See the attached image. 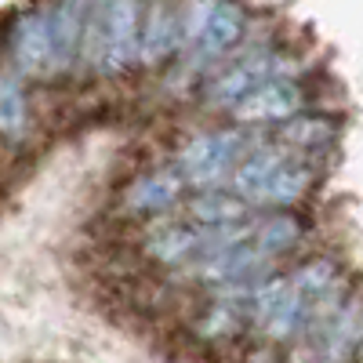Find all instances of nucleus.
<instances>
[{"label":"nucleus","mask_w":363,"mask_h":363,"mask_svg":"<svg viewBox=\"0 0 363 363\" xmlns=\"http://www.w3.org/2000/svg\"><path fill=\"white\" fill-rule=\"evenodd\" d=\"M145 0H91L80 48V73L95 80H120L138 69Z\"/></svg>","instance_id":"f257e3e1"},{"label":"nucleus","mask_w":363,"mask_h":363,"mask_svg":"<svg viewBox=\"0 0 363 363\" xmlns=\"http://www.w3.org/2000/svg\"><path fill=\"white\" fill-rule=\"evenodd\" d=\"M280 77H298V62L280 51V48H247L240 55H233L229 62H222L218 69H211L203 87H200V106L207 113H218V116H233V109L240 102H247L258 87H265L269 80H280Z\"/></svg>","instance_id":"f03ea898"},{"label":"nucleus","mask_w":363,"mask_h":363,"mask_svg":"<svg viewBox=\"0 0 363 363\" xmlns=\"http://www.w3.org/2000/svg\"><path fill=\"white\" fill-rule=\"evenodd\" d=\"M258 135L244 131L236 124H222V128H207V131H193L174 153V171L186 178L189 193L200 189H225L229 178L236 171V164L244 160V153L251 149Z\"/></svg>","instance_id":"7ed1b4c3"},{"label":"nucleus","mask_w":363,"mask_h":363,"mask_svg":"<svg viewBox=\"0 0 363 363\" xmlns=\"http://www.w3.org/2000/svg\"><path fill=\"white\" fill-rule=\"evenodd\" d=\"M363 342V287H352L345 301L313 335L291 345V363H356Z\"/></svg>","instance_id":"20e7f679"},{"label":"nucleus","mask_w":363,"mask_h":363,"mask_svg":"<svg viewBox=\"0 0 363 363\" xmlns=\"http://www.w3.org/2000/svg\"><path fill=\"white\" fill-rule=\"evenodd\" d=\"M4 51H8V66L22 80H37L51 84L58 80L55 66V48H51V29H48V8L40 4H26L8 18V33H4Z\"/></svg>","instance_id":"39448f33"},{"label":"nucleus","mask_w":363,"mask_h":363,"mask_svg":"<svg viewBox=\"0 0 363 363\" xmlns=\"http://www.w3.org/2000/svg\"><path fill=\"white\" fill-rule=\"evenodd\" d=\"M247 33H251V11L240 4V0H218L215 11H211L203 33L196 40V48L182 58V69L189 77L193 73H211L218 69L222 62H229L233 55L244 51L247 44Z\"/></svg>","instance_id":"423d86ee"},{"label":"nucleus","mask_w":363,"mask_h":363,"mask_svg":"<svg viewBox=\"0 0 363 363\" xmlns=\"http://www.w3.org/2000/svg\"><path fill=\"white\" fill-rule=\"evenodd\" d=\"M309 109V87L301 84L298 77H280V80H269L265 87H258L247 102H240L229 116V124L255 131V135H272L280 124L301 116Z\"/></svg>","instance_id":"0eeeda50"},{"label":"nucleus","mask_w":363,"mask_h":363,"mask_svg":"<svg viewBox=\"0 0 363 363\" xmlns=\"http://www.w3.org/2000/svg\"><path fill=\"white\" fill-rule=\"evenodd\" d=\"M186 196H189L186 178L174 171V164H160V167L138 171L128 182L124 193H120V207L131 218H160L171 215V211H182Z\"/></svg>","instance_id":"6e6552de"},{"label":"nucleus","mask_w":363,"mask_h":363,"mask_svg":"<svg viewBox=\"0 0 363 363\" xmlns=\"http://www.w3.org/2000/svg\"><path fill=\"white\" fill-rule=\"evenodd\" d=\"M182 58V0H145L138 69L160 73Z\"/></svg>","instance_id":"1a4fd4ad"},{"label":"nucleus","mask_w":363,"mask_h":363,"mask_svg":"<svg viewBox=\"0 0 363 363\" xmlns=\"http://www.w3.org/2000/svg\"><path fill=\"white\" fill-rule=\"evenodd\" d=\"M44 8H48V29H51L58 80H62V77H77V69H80V48H84V29H87V15H91V0H44Z\"/></svg>","instance_id":"9d476101"},{"label":"nucleus","mask_w":363,"mask_h":363,"mask_svg":"<svg viewBox=\"0 0 363 363\" xmlns=\"http://www.w3.org/2000/svg\"><path fill=\"white\" fill-rule=\"evenodd\" d=\"M287 157H291L287 145H280L272 135H258V138L251 142V149L244 153V160L236 164V171H233V178H229L225 189H233L240 200H247V203L255 207V200H258L262 189L269 186V178L287 164Z\"/></svg>","instance_id":"9b49d317"},{"label":"nucleus","mask_w":363,"mask_h":363,"mask_svg":"<svg viewBox=\"0 0 363 363\" xmlns=\"http://www.w3.org/2000/svg\"><path fill=\"white\" fill-rule=\"evenodd\" d=\"M200 244H203V229L189 225L186 218H167L142 240V251L160 269H182L186 272L196 262Z\"/></svg>","instance_id":"f8f14e48"},{"label":"nucleus","mask_w":363,"mask_h":363,"mask_svg":"<svg viewBox=\"0 0 363 363\" xmlns=\"http://www.w3.org/2000/svg\"><path fill=\"white\" fill-rule=\"evenodd\" d=\"M255 215L258 211L247 200H240L233 189H200L186 196L178 218H186L196 229H233V225L251 222Z\"/></svg>","instance_id":"ddd939ff"},{"label":"nucleus","mask_w":363,"mask_h":363,"mask_svg":"<svg viewBox=\"0 0 363 363\" xmlns=\"http://www.w3.org/2000/svg\"><path fill=\"white\" fill-rule=\"evenodd\" d=\"M320 182V171L309 157H287V164L269 178V186L262 189V196L255 200V211L265 215V211H298V203L306 200Z\"/></svg>","instance_id":"4468645a"},{"label":"nucleus","mask_w":363,"mask_h":363,"mask_svg":"<svg viewBox=\"0 0 363 363\" xmlns=\"http://www.w3.org/2000/svg\"><path fill=\"white\" fill-rule=\"evenodd\" d=\"M33 99H29V80H22L11 66H0V142L26 145L33 138Z\"/></svg>","instance_id":"2eb2a0df"},{"label":"nucleus","mask_w":363,"mask_h":363,"mask_svg":"<svg viewBox=\"0 0 363 363\" xmlns=\"http://www.w3.org/2000/svg\"><path fill=\"white\" fill-rule=\"evenodd\" d=\"M342 135V124H338V116H327V113H313L306 109L301 116L287 120V124H280L277 131H272V138H277L280 145H287L294 157H323L327 149H335Z\"/></svg>","instance_id":"dca6fc26"},{"label":"nucleus","mask_w":363,"mask_h":363,"mask_svg":"<svg viewBox=\"0 0 363 363\" xmlns=\"http://www.w3.org/2000/svg\"><path fill=\"white\" fill-rule=\"evenodd\" d=\"M309 236V225L298 211H265V215H255V233H251V244L262 258L277 262L294 255Z\"/></svg>","instance_id":"f3484780"},{"label":"nucleus","mask_w":363,"mask_h":363,"mask_svg":"<svg viewBox=\"0 0 363 363\" xmlns=\"http://www.w3.org/2000/svg\"><path fill=\"white\" fill-rule=\"evenodd\" d=\"M251 330V294L215 291L196 320V335L207 342H229Z\"/></svg>","instance_id":"a211bd4d"},{"label":"nucleus","mask_w":363,"mask_h":363,"mask_svg":"<svg viewBox=\"0 0 363 363\" xmlns=\"http://www.w3.org/2000/svg\"><path fill=\"white\" fill-rule=\"evenodd\" d=\"M287 284L294 294H301L309 301V306H316L320 298H327L330 291H338L345 287V272L335 258H327V255H313L306 262H298L287 269Z\"/></svg>","instance_id":"6ab92c4d"},{"label":"nucleus","mask_w":363,"mask_h":363,"mask_svg":"<svg viewBox=\"0 0 363 363\" xmlns=\"http://www.w3.org/2000/svg\"><path fill=\"white\" fill-rule=\"evenodd\" d=\"M215 4H218V0H182V58L196 48V40L203 33L211 11H215ZM182 58H178V62H182Z\"/></svg>","instance_id":"aec40b11"},{"label":"nucleus","mask_w":363,"mask_h":363,"mask_svg":"<svg viewBox=\"0 0 363 363\" xmlns=\"http://www.w3.org/2000/svg\"><path fill=\"white\" fill-rule=\"evenodd\" d=\"M356 363H363V342H359V352H356Z\"/></svg>","instance_id":"412c9836"}]
</instances>
